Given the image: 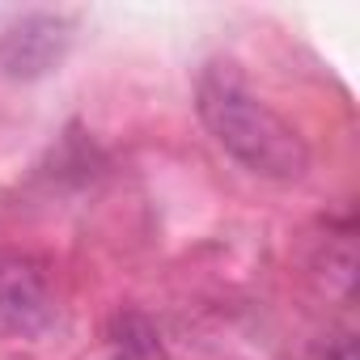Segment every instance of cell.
I'll return each instance as SVG.
<instances>
[{"instance_id":"cell-1","label":"cell","mask_w":360,"mask_h":360,"mask_svg":"<svg viewBox=\"0 0 360 360\" xmlns=\"http://www.w3.org/2000/svg\"><path fill=\"white\" fill-rule=\"evenodd\" d=\"M195 106L212 140L238 157L250 174L292 183L309 169V148L288 119H280L238 72L233 64H208L195 85Z\"/></svg>"},{"instance_id":"cell-2","label":"cell","mask_w":360,"mask_h":360,"mask_svg":"<svg viewBox=\"0 0 360 360\" xmlns=\"http://www.w3.org/2000/svg\"><path fill=\"white\" fill-rule=\"evenodd\" d=\"M51 322V292L30 263L0 267V330L39 335Z\"/></svg>"},{"instance_id":"cell-3","label":"cell","mask_w":360,"mask_h":360,"mask_svg":"<svg viewBox=\"0 0 360 360\" xmlns=\"http://www.w3.org/2000/svg\"><path fill=\"white\" fill-rule=\"evenodd\" d=\"M64 47V26L51 18H26L22 26H13L0 43V64H5L13 77H34L47 72L60 60Z\"/></svg>"},{"instance_id":"cell-4","label":"cell","mask_w":360,"mask_h":360,"mask_svg":"<svg viewBox=\"0 0 360 360\" xmlns=\"http://www.w3.org/2000/svg\"><path fill=\"white\" fill-rule=\"evenodd\" d=\"M119 339H115V360H161V343L153 335V326L136 314L119 318Z\"/></svg>"}]
</instances>
